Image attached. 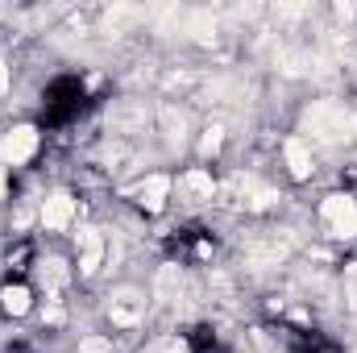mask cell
Instances as JSON below:
<instances>
[{
	"instance_id": "cell-1",
	"label": "cell",
	"mask_w": 357,
	"mask_h": 353,
	"mask_svg": "<svg viewBox=\"0 0 357 353\" xmlns=\"http://www.w3.org/2000/svg\"><path fill=\"white\" fill-rule=\"evenodd\" d=\"M79 216H84V204H79V195H75L71 187H50V191L38 200V229H42L46 237H67V233H75Z\"/></svg>"
},
{
	"instance_id": "cell-2",
	"label": "cell",
	"mask_w": 357,
	"mask_h": 353,
	"mask_svg": "<svg viewBox=\"0 0 357 353\" xmlns=\"http://www.w3.org/2000/svg\"><path fill=\"white\" fill-rule=\"evenodd\" d=\"M316 216L333 241H357V195L354 191H328L316 204Z\"/></svg>"
},
{
	"instance_id": "cell-3",
	"label": "cell",
	"mask_w": 357,
	"mask_h": 353,
	"mask_svg": "<svg viewBox=\"0 0 357 353\" xmlns=\"http://www.w3.org/2000/svg\"><path fill=\"white\" fill-rule=\"evenodd\" d=\"M42 154V129L33 121H17L0 133V167L4 171H21Z\"/></svg>"
},
{
	"instance_id": "cell-4",
	"label": "cell",
	"mask_w": 357,
	"mask_h": 353,
	"mask_svg": "<svg viewBox=\"0 0 357 353\" xmlns=\"http://www.w3.org/2000/svg\"><path fill=\"white\" fill-rule=\"evenodd\" d=\"M146 308H150V295L142 291V287H116L112 295H108V324H112V333H133V329H142V320H146Z\"/></svg>"
},
{
	"instance_id": "cell-5",
	"label": "cell",
	"mask_w": 357,
	"mask_h": 353,
	"mask_svg": "<svg viewBox=\"0 0 357 353\" xmlns=\"http://www.w3.org/2000/svg\"><path fill=\"white\" fill-rule=\"evenodd\" d=\"M307 121H312V137H328V142L354 137V129H357V117L345 104H337V100L312 104V108H307ZM312 137H307V142H312Z\"/></svg>"
},
{
	"instance_id": "cell-6",
	"label": "cell",
	"mask_w": 357,
	"mask_h": 353,
	"mask_svg": "<svg viewBox=\"0 0 357 353\" xmlns=\"http://www.w3.org/2000/svg\"><path fill=\"white\" fill-rule=\"evenodd\" d=\"M75 237V278H96L100 274V266L104 258L112 254V246H108V237H104V229H96V225H79V233H71Z\"/></svg>"
},
{
	"instance_id": "cell-7",
	"label": "cell",
	"mask_w": 357,
	"mask_h": 353,
	"mask_svg": "<svg viewBox=\"0 0 357 353\" xmlns=\"http://www.w3.org/2000/svg\"><path fill=\"white\" fill-rule=\"evenodd\" d=\"M216 191H220V183L212 175V167H204V163L175 175V200L183 208H208L216 200Z\"/></svg>"
},
{
	"instance_id": "cell-8",
	"label": "cell",
	"mask_w": 357,
	"mask_h": 353,
	"mask_svg": "<svg viewBox=\"0 0 357 353\" xmlns=\"http://www.w3.org/2000/svg\"><path fill=\"white\" fill-rule=\"evenodd\" d=\"M171 200H175V175H167V171H150L146 179H137V187H133V204L146 216H162L171 208Z\"/></svg>"
},
{
	"instance_id": "cell-9",
	"label": "cell",
	"mask_w": 357,
	"mask_h": 353,
	"mask_svg": "<svg viewBox=\"0 0 357 353\" xmlns=\"http://www.w3.org/2000/svg\"><path fill=\"white\" fill-rule=\"evenodd\" d=\"M33 274H38V287L46 291V299H63V291L75 283V262L63 254H46V258H33Z\"/></svg>"
},
{
	"instance_id": "cell-10",
	"label": "cell",
	"mask_w": 357,
	"mask_h": 353,
	"mask_svg": "<svg viewBox=\"0 0 357 353\" xmlns=\"http://www.w3.org/2000/svg\"><path fill=\"white\" fill-rule=\"evenodd\" d=\"M278 154H282V167H287L291 183H312V175H316V150H312V142L303 133H287Z\"/></svg>"
},
{
	"instance_id": "cell-11",
	"label": "cell",
	"mask_w": 357,
	"mask_h": 353,
	"mask_svg": "<svg viewBox=\"0 0 357 353\" xmlns=\"http://www.w3.org/2000/svg\"><path fill=\"white\" fill-rule=\"evenodd\" d=\"M33 312H38V287L29 278H4L0 283V316L25 320Z\"/></svg>"
},
{
	"instance_id": "cell-12",
	"label": "cell",
	"mask_w": 357,
	"mask_h": 353,
	"mask_svg": "<svg viewBox=\"0 0 357 353\" xmlns=\"http://www.w3.org/2000/svg\"><path fill=\"white\" fill-rule=\"evenodd\" d=\"M220 150H225V125L212 121V125L199 129V137H195V154H199V163L208 167L212 158H220Z\"/></svg>"
},
{
	"instance_id": "cell-13",
	"label": "cell",
	"mask_w": 357,
	"mask_h": 353,
	"mask_svg": "<svg viewBox=\"0 0 357 353\" xmlns=\"http://www.w3.org/2000/svg\"><path fill=\"white\" fill-rule=\"evenodd\" d=\"M75 353H116V345H112V337L108 333H88L84 341H79V350Z\"/></svg>"
},
{
	"instance_id": "cell-14",
	"label": "cell",
	"mask_w": 357,
	"mask_h": 353,
	"mask_svg": "<svg viewBox=\"0 0 357 353\" xmlns=\"http://www.w3.org/2000/svg\"><path fill=\"white\" fill-rule=\"evenodd\" d=\"M13 91V63H8V54H4V46H0V100Z\"/></svg>"
},
{
	"instance_id": "cell-15",
	"label": "cell",
	"mask_w": 357,
	"mask_h": 353,
	"mask_svg": "<svg viewBox=\"0 0 357 353\" xmlns=\"http://www.w3.org/2000/svg\"><path fill=\"white\" fill-rule=\"evenodd\" d=\"M4 195H8V171L0 167V200H4Z\"/></svg>"
}]
</instances>
